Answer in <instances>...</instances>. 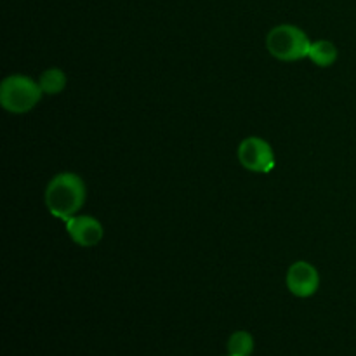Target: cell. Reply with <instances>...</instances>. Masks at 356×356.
Wrapping results in <instances>:
<instances>
[{"instance_id":"obj_1","label":"cell","mask_w":356,"mask_h":356,"mask_svg":"<svg viewBox=\"0 0 356 356\" xmlns=\"http://www.w3.org/2000/svg\"><path fill=\"white\" fill-rule=\"evenodd\" d=\"M87 188L82 177L75 172H59L45 188V205L54 218L68 221L83 207Z\"/></svg>"},{"instance_id":"obj_2","label":"cell","mask_w":356,"mask_h":356,"mask_svg":"<svg viewBox=\"0 0 356 356\" xmlns=\"http://www.w3.org/2000/svg\"><path fill=\"white\" fill-rule=\"evenodd\" d=\"M266 47L273 58L291 63L308 58L312 42L306 31L299 26L278 24L268 33Z\"/></svg>"},{"instance_id":"obj_3","label":"cell","mask_w":356,"mask_h":356,"mask_svg":"<svg viewBox=\"0 0 356 356\" xmlns=\"http://www.w3.org/2000/svg\"><path fill=\"white\" fill-rule=\"evenodd\" d=\"M42 89L38 82L26 75H9L0 86V103L9 113H28L42 99Z\"/></svg>"},{"instance_id":"obj_4","label":"cell","mask_w":356,"mask_h":356,"mask_svg":"<svg viewBox=\"0 0 356 356\" xmlns=\"http://www.w3.org/2000/svg\"><path fill=\"white\" fill-rule=\"evenodd\" d=\"M238 160L242 167L256 174H268L275 169V153L270 143L263 138L250 136L238 146Z\"/></svg>"},{"instance_id":"obj_5","label":"cell","mask_w":356,"mask_h":356,"mask_svg":"<svg viewBox=\"0 0 356 356\" xmlns=\"http://www.w3.org/2000/svg\"><path fill=\"white\" fill-rule=\"evenodd\" d=\"M287 289L296 298H312L320 287V273L308 261H298L287 270Z\"/></svg>"},{"instance_id":"obj_6","label":"cell","mask_w":356,"mask_h":356,"mask_svg":"<svg viewBox=\"0 0 356 356\" xmlns=\"http://www.w3.org/2000/svg\"><path fill=\"white\" fill-rule=\"evenodd\" d=\"M66 222V232L80 247H94L103 240V225L92 216H73Z\"/></svg>"},{"instance_id":"obj_7","label":"cell","mask_w":356,"mask_h":356,"mask_svg":"<svg viewBox=\"0 0 356 356\" xmlns=\"http://www.w3.org/2000/svg\"><path fill=\"white\" fill-rule=\"evenodd\" d=\"M308 58L320 68H329L337 61V47L329 40L312 42Z\"/></svg>"},{"instance_id":"obj_8","label":"cell","mask_w":356,"mask_h":356,"mask_svg":"<svg viewBox=\"0 0 356 356\" xmlns=\"http://www.w3.org/2000/svg\"><path fill=\"white\" fill-rule=\"evenodd\" d=\"M38 86H40L42 92L49 94V96H54L65 90L66 87V75L63 70L59 68H49L38 79Z\"/></svg>"},{"instance_id":"obj_9","label":"cell","mask_w":356,"mask_h":356,"mask_svg":"<svg viewBox=\"0 0 356 356\" xmlns=\"http://www.w3.org/2000/svg\"><path fill=\"white\" fill-rule=\"evenodd\" d=\"M229 356H250L254 351V339L245 330H238L228 341Z\"/></svg>"}]
</instances>
